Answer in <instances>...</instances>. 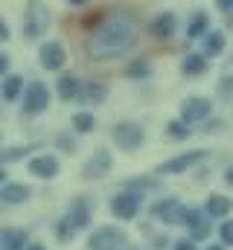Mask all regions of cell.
<instances>
[{
	"label": "cell",
	"instance_id": "cell-1",
	"mask_svg": "<svg viewBox=\"0 0 233 250\" xmlns=\"http://www.w3.org/2000/svg\"><path fill=\"white\" fill-rule=\"evenodd\" d=\"M140 38V15L131 9L102 12L99 23L93 26L88 38V56L93 62H108L122 53H128Z\"/></svg>",
	"mask_w": 233,
	"mask_h": 250
},
{
	"label": "cell",
	"instance_id": "cell-2",
	"mask_svg": "<svg viewBox=\"0 0 233 250\" xmlns=\"http://www.w3.org/2000/svg\"><path fill=\"white\" fill-rule=\"evenodd\" d=\"M47 26H50V12H47V6L38 3V0H29V6H26L23 35H26V38H41V35L47 32Z\"/></svg>",
	"mask_w": 233,
	"mask_h": 250
},
{
	"label": "cell",
	"instance_id": "cell-3",
	"mask_svg": "<svg viewBox=\"0 0 233 250\" xmlns=\"http://www.w3.org/2000/svg\"><path fill=\"white\" fill-rule=\"evenodd\" d=\"M125 248H128V239L116 227H102L91 236V250H125Z\"/></svg>",
	"mask_w": 233,
	"mask_h": 250
},
{
	"label": "cell",
	"instance_id": "cell-4",
	"mask_svg": "<svg viewBox=\"0 0 233 250\" xmlns=\"http://www.w3.org/2000/svg\"><path fill=\"white\" fill-rule=\"evenodd\" d=\"M111 134H114V143L119 146V148H125V151L143 146V128H140L137 123H119Z\"/></svg>",
	"mask_w": 233,
	"mask_h": 250
},
{
	"label": "cell",
	"instance_id": "cell-5",
	"mask_svg": "<svg viewBox=\"0 0 233 250\" xmlns=\"http://www.w3.org/2000/svg\"><path fill=\"white\" fill-rule=\"evenodd\" d=\"M47 105H50V90H47V84H41V82L29 84V87H26V99H23V111H26V114H41Z\"/></svg>",
	"mask_w": 233,
	"mask_h": 250
},
{
	"label": "cell",
	"instance_id": "cell-6",
	"mask_svg": "<svg viewBox=\"0 0 233 250\" xmlns=\"http://www.w3.org/2000/svg\"><path fill=\"white\" fill-rule=\"evenodd\" d=\"M111 212H114L116 218H134L137 212H140V195L137 192H119L114 201H111Z\"/></svg>",
	"mask_w": 233,
	"mask_h": 250
},
{
	"label": "cell",
	"instance_id": "cell-7",
	"mask_svg": "<svg viewBox=\"0 0 233 250\" xmlns=\"http://www.w3.org/2000/svg\"><path fill=\"white\" fill-rule=\"evenodd\" d=\"M210 99H201V96H189L186 102H184V108H181V114H184V123H201V120H207L210 117Z\"/></svg>",
	"mask_w": 233,
	"mask_h": 250
},
{
	"label": "cell",
	"instance_id": "cell-8",
	"mask_svg": "<svg viewBox=\"0 0 233 250\" xmlns=\"http://www.w3.org/2000/svg\"><path fill=\"white\" fill-rule=\"evenodd\" d=\"M175 29H178V21H175L172 12H161V15H155V21H152V26H149L152 38H158V41H169V38L175 35Z\"/></svg>",
	"mask_w": 233,
	"mask_h": 250
},
{
	"label": "cell",
	"instance_id": "cell-9",
	"mask_svg": "<svg viewBox=\"0 0 233 250\" xmlns=\"http://www.w3.org/2000/svg\"><path fill=\"white\" fill-rule=\"evenodd\" d=\"M204 154H207V151H186V154H181V157H172V160L161 163V166H158V172H161V175H175V172H184V169H189L192 163L204 160Z\"/></svg>",
	"mask_w": 233,
	"mask_h": 250
},
{
	"label": "cell",
	"instance_id": "cell-10",
	"mask_svg": "<svg viewBox=\"0 0 233 250\" xmlns=\"http://www.w3.org/2000/svg\"><path fill=\"white\" fill-rule=\"evenodd\" d=\"M152 212L163 221V224H181L184 221V207H181V201H175V198H169V201H161L158 207H152Z\"/></svg>",
	"mask_w": 233,
	"mask_h": 250
},
{
	"label": "cell",
	"instance_id": "cell-11",
	"mask_svg": "<svg viewBox=\"0 0 233 250\" xmlns=\"http://www.w3.org/2000/svg\"><path fill=\"white\" fill-rule=\"evenodd\" d=\"M111 154L108 151H93V157L85 163V169H82V175L88 178V181H96V178H102L108 169H111Z\"/></svg>",
	"mask_w": 233,
	"mask_h": 250
},
{
	"label": "cell",
	"instance_id": "cell-12",
	"mask_svg": "<svg viewBox=\"0 0 233 250\" xmlns=\"http://www.w3.org/2000/svg\"><path fill=\"white\" fill-rule=\"evenodd\" d=\"M64 62H67V53H64V47L58 41H50V44L41 47V64H44V70H61Z\"/></svg>",
	"mask_w": 233,
	"mask_h": 250
},
{
	"label": "cell",
	"instance_id": "cell-13",
	"mask_svg": "<svg viewBox=\"0 0 233 250\" xmlns=\"http://www.w3.org/2000/svg\"><path fill=\"white\" fill-rule=\"evenodd\" d=\"M29 172L38 178H56L58 172V160L53 154H38L35 160H29Z\"/></svg>",
	"mask_w": 233,
	"mask_h": 250
},
{
	"label": "cell",
	"instance_id": "cell-14",
	"mask_svg": "<svg viewBox=\"0 0 233 250\" xmlns=\"http://www.w3.org/2000/svg\"><path fill=\"white\" fill-rule=\"evenodd\" d=\"M88 221H91V207H88V201H85V198H76V201H73V207H70L67 224H70L73 230H79V227H88Z\"/></svg>",
	"mask_w": 233,
	"mask_h": 250
},
{
	"label": "cell",
	"instance_id": "cell-15",
	"mask_svg": "<svg viewBox=\"0 0 233 250\" xmlns=\"http://www.w3.org/2000/svg\"><path fill=\"white\" fill-rule=\"evenodd\" d=\"M184 221L192 227V236H195V239H207V236H210V224H207V218L201 215V209H186V212H184Z\"/></svg>",
	"mask_w": 233,
	"mask_h": 250
},
{
	"label": "cell",
	"instance_id": "cell-16",
	"mask_svg": "<svg viewBox=\"0 0 233 250\" xmlns=\"http://www.w3.org/2000/svg\"><path fill=\"white\" fill-rule=\"evenodd\" d=\"M79 99H82L85 105H99V102L105 99V84H99V82H85V84L79 87Z\"/></svg>",
	"mask_w": 233,
	"mask_h": 250
},
{
	"label": "cell",
	"instance_id": "cell-17",
	"mask_svg": "<svg viewBox=\"0 0 233 250\" xmlns=\"http://www.w3.org/2000/svg\"><path fill=\"white\" fill-rule=\"evenodd\" d=\"M56 84H58L56 90H58V96H61V99H76V96H79V87H82V84H79V79H76L73 73H64Z\"/></svg>",
	"mask_w": 233,
	"mask_h": 250
},
{
	"label": "cell",
	"instance_id": "cell-18",
	"mask_svg": "<svg viewBox=\"0 0 233 250\" xmlns=\"http://www.w3.org/2000/svg\"><path fill=\"white\" fill-rule=\"evenodd\" d=\"M0 245H3V250H23L26 248V233L23 230H3Z\"/></svg>",
	"mask_w": 233,
	"mask_h": 250
},
{
	"label": "cell",
	"instance_id": "cell-19",
	"mask_svg": "<svg viewBox=\"0 0 233 250\" xmlns=\"http://www.w3.org/2000/svg\"><path fill=\"white\" fill-rule=\"evenodd\" d=\"M231 209H233V201H231V198H225V195H210V198H207V212H210V215L225 218Z\"/></svg>",
	"mask_w": 233,
	"mask_h": 250
},
{
	"label": "cell",
	"instance_id": "cell-20",
	"mask_svg": "<svg viewBox=\"0 0 233 250\" xmlns=\"http://www.w3.org/2000/svg\"><path fill=\"white\" fill-rule=\"evenodd\" d=\"M204 32H210V18H207V12H195V15H192V21H189L186 35L195 41V38H204Z\"/></svg>",
	"mask_w": 233,
	"mask_h": 250
},
{
	"label": "cell",
	"instance_id": "cell-21",
	"mask_svg": "<svg viewBox=\"0 0 233 250\" xmlns=\"http://www.w3.org/2000/svg\"><path fill=\"white\" fill-rule=\"evenodd\" d=\"M0 198H3L6 204H23V201L29 198V187H23V184H9V187H3Z\"/></svg>",
	"mask_w": 233,
	"mask_h": 250
},
{
	"label": "cell",
	"instance_id": "cell-22",
	"mask_svg": "<svg viewBox=\"0 0 233 250\" xmlns=\"http://www.w3.org/2000/svg\"><path fill=\"white\" fill-rule=\"evenodd\" d=\"M21 90H23V79H21V76H9V79L3 82V90H0V93H3L6 102H15V99L21 96Z\"/></svg>",
	"mask_w": 233,
	"mask_h": 250
},
{
	"label": "cell",
	"instance_id": "cell-23",
	"mask_svg": "<svg viewBox=\"0 0 233 250\" xmlns=\"http://www.w3.org/2000/svg\"><path fill=\"white\" fill-rule=\"evenodd\" d=\"M204 50L207 56H219L225 50V32H204Z\"/></svg>",
	"mask_w": 233,
	"mask_h": 250
},
{
	"label": "cell",
	"instance_id": "cell-24",
	"mask_svg": "<svg viewBox=\"0 0 233 250\" xmlns=\"http://www.w3.org/2000/svg\"><path fill=\"white\" fill-rule=\"evenodd\" d=\"M207 59L204 56H186V62H184V73L186 76H201V73H207Z\"/></svg>",
	"mask_w": 233,
	"mask_h": 250
},
{
	"label": "cell",
	"instance_id": "cell-25",
	"mask_svg": "<svg viewBox=\"0 0 233 250\" xmlns=\"http://www.w3.org/2000/svg\"><path fill=\"white\" fill-rule=\"evenodd\" d=\"M125 76H128V79H146V76H149V64H146V59L131 62L128 67H125Z\"/></svg>",
	"mask_w": 233,
	"mask_h": 250
},
{
	"label": "cell",
	"instance_id": "cell-26",
	"mask_svg": "<svg viewBox=\"0 0 233 250\" xmlns=\"http://www.w3.org/2000/svg\"><path fill=\"white\" fill-rule=\"evenodd\" d=\"M73 128H76L79 134L93 131V117H91V114H76V117H73Z\"/></svg>",
	"mask_w": 233,
	"mask_h": 250
},
{
	"label": "cell",
	"instance_id": "cell-27",
	"mask_svg": "<svg viewBox=\"0 0 233 250\" xmlns=\"http://www.w3.org/2000/svg\"><path fill=\"white\" fill-rule=\"evenodd\" d=\"M166 134H169L172 140H186V137H189V128H186V123H178V120H175V123L166 125Z\"/></svg>",
	"mask_w": 233,
	"mask_h": 250
},
{
	"label": "cell",
	"instance_id": "cell-28",
	"mask_svg": "<svg viewBox=\"0 0 233 250\" xmlns=\"http://www.w3.org/2000/svg\"><path fill=\"white\" fill-rule=\"evenodd\" d=\"M29 151V146H18V148H6V151H0V160H21L23 154Z\"/></svg>",
	"mask_w": 233,
	"mask_h": 250
},
{
	"label": "cell",
	"instance_id": "cell-29",
	"mask_svg": "<svg viewBox=\"0 0 233 250\" xmlns=\"http://www.w3.org/2000/svg\"><path fill=\"white\" fill-rule=\"evenodd\" d=\"M219 96H222V99H233V76H228V79L219 82Z\"/></svg>",
	"mask_w": 233,
	"mask_h": 250
},
{
	"label": "cell",
	"instance_id": "cell-30",
	"mask_svg": "<svg viewBox=\"0 0 233 250\" xmlns=\"http://www.w3.org/2000/svg\"><path fill=\"white\" fill-rule=\"evenodd\" d=\"M219 236H222V242H225V245H231V248H233V221H225V224L219 227Z\"/></svg>",
	"mask_w": 233,
	"mask_h": 250
},
{
	"label": "cell",
	"instance_id": "cell-31",
	"mask_svg": "<svg viewBox=\"0 0 233 250\" xmlns=\"http://www.w3.org/2000/svg\"><path fill=\"white\" fill-rule=\"evenodd\" d=\"M56 236H58V239H64V242H67V239L73 236V227L67 224V218H64V221H61V224L56 227Z\"/></svg>",
	"mask_w": 233,
	"mask_h": 250
},
{
	"label": "cell",
	"instance_id": "cell-32",
	"mask_svg": "<svg viewBox=\"0 0 233 250\" xmlns=\"http://www.w3.org/2000/svg\"><path fill=\"white\" fill-rule=\"evenodd\" d=\"M3 41H9V26H6L3 18H0V44H3Z\"/></svg>",
	"mask_w": 233,
	"mask_h": 250
},
{
	"label": "cell",
	"instance_id": "cell-33",
	"mask_svg": "<svg viewBox=\"0 0 233 250\" xmlns=\"http://www.w3.org/2000/svg\"><path fill=\"white\" fill-rule=\"evenodd\" d=\"M216 6H219L222 12H231V9H233V0H216Z\"/></svg>",
	"mask_w": 233,
	"mask_h": 250
},
{
	"label": "cell",
	"instance_id": "cell-34",
	"mask_svg": "<svg viewBox=\"0 0 233 250\" xmlns=\"http://www.w3.org/2000/svg\"><path fill=\"white\" fill-rule=\"evenodd\" d=\"M6 70H9V59L0 53V76H6Z\"/></svg>",
	"mask_w": 233,
	"mask_h": 250
},
{
	"label": "cell",
	"instance_id": "cell-35",
	"mask_svg": "<svg viewBox=\"0 0 233 250\" xmlns=\"http://www.w3.org/2000/svg\"><path fill=\"white\" fill-rule=\"evenodd\" d=\"M175 250H195V248H192V242H178Z\"/></svg>",
	"mask_w": 233,
	"mask_h": 250
},
{
	"label": "cell",
	"instance_id": "cell-36",
	"mask_svg": "<svg viewBox=\"0 0 233 250\" xmlns=\"http://www.w3.org/2000/svg\"><path fill=\"white\" fill-rule=\"evenodd\" d=\"M225 181H228V184H231V187H233V166H231V169H228V172H225Z\"/></svg>",
	"mask_w": 233,
	"mask_h": 250
},
{
	"label": "cell",
	"instance_id": "cell-37",
	"mask_svg": "<svg viewBox=\"0 0 233 250\" xmlns=\"http://www.w3.org/2000/svg\"><path fill=\"white\" fill-rule=\"evenodd\" d=\"M70 3H73V6H82V3H88V0H70Z\"/></svg>",
	"mask_w": 233,
	"mask_h": 250
},
{
	"label": "cell",
	"instance_id": "cell-38",
	"mask_svg": "<svg viewBox=\"0 0 233 250\" xmlns=\"http://www.w3.org/2000/svg\"><path fill=\"white\" fill-rule=\"evenodd\" d=\"M26 250H44V248L41 245H32V248H26Z\"/></svg>",
	"mask_w": 233,
	"mask_h": 250
},
{
	"label": "cell",
	"instance_id": "cell-39",
	"mask_svg": "<svg viewBox=\"0 0 233 250\" xmlns=\"http://www.w3.org/2000/svg\"><path fill=\"white\" fill-rule=\"evenodd\" d=\"M3 178H6V175H3V169H0V181H3Z\"/></svg>",
	"mask_w": 233,
	"mask_h": 250
},
{
	"label": "cell",
	"instance_id": "cell-40",
	"mask_svg": "<svg viewBox=\"0 0 233 250\" xmlns=\"http://www.w3.org/2000/svg\"><path fill=\"white\" fill-rule=\"evenodd\" d=\"M210 250H225V248H210Z\"/></svg>",
	"mask_w": 233,
	"mask_h": 250
}]
</instances>
